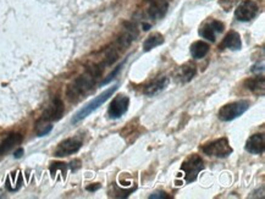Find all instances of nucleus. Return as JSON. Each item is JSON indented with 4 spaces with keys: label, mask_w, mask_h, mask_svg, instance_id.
<instances>
[{
    "label": "nucleus",
    "mask_w": 265,
    "mask_h": 199,
    "mask_svg": "<svg viewBox=\"0 0 265 199\" xmlns=\"http://www.w3.org/2000/svg\"><path fill=\"white\" fill-rule=\"evenodd\" d=\"M104 65L103 63L96 64L86 70V72L73 80L66 89V97L70 101H79L80 99L84 98V96L89 93L96 86L98 78L103 73Z\"/></svg>",
    "instance_id": "obj_1"
},
{
    "label": "nucleus",
    "mask_w": 265,
    "mask_h": 199,
    "mask_svg": "<svg viewBox=\"0 0 265 199\" xmlns=\"http://www.w3.org/2000/svg\"><path fill=\"white\" fill-rule=\"evenodd\" d=\"M117 88H119L117 84H114V86L109 87L106 91H104L103 93L99 94L98 97H96L93 100H91L88 104H86L83 108L80 109V110L75 114V116L72 117V124H77V122L82 121L83 118H86L88 115H91V114L93 113V111H96L99 106L103 105V104L117 91Z\"/></svg>",
    "instance_id": "obj_2"
},
{
    "label": "nucleus",
    "mask_w": 265,
    "mask_h": 199,
    "mask_svg": "<svg viewBox=\"0 0 265 199\" xmlns=\"http://www.w3.org/2000/svg\"><path fill=\"white\" fill-rule=\"evenodd\" d=\"M250 108V103L248 100H237L232 101V103L225 104L224 106H221L217 113V116L221 121L229 122L232 121L235 118L240 117L241 115L246 113L248 109Z\"/></svg>",
    "instance_id": "obj_3"
},
{
    "label": "nucleus",
    "mask_w": 265,
    "mask_h": 199,
    "mask_svg": "<svg viewBox=\"0 0 265 199\" xmlns=\"http://www.w3.org/2000/svg\"><path fill=\"white\" fill-rule=\"evenodd\" d=\"M204 169V163L203 159L197 154H192V155L187 156L184 159V162L181 165V171L183 174L184 180L187 183L189 182H195L197 180L198 175L202 170Z\"/></svg>",
    "instance_id": "obj_4"
},
{
    "label": "nucleus",
    "mask_w": 265,
    "mask_h": 199,
    "mask_svg": "<svg viewBox=\"0 0 265 199\" xmlns=\"http://www.w3.org/2000/svg\"><path fill=\"white\" fill-rule=\"evenodd\" d=\"M202 151L208 156H213V158H227L231 155L233 151L232 147L230 146V142L226 137L215 139V141L209 142V143L204 144L202 147Z\"/></svg>",
    "instance_id": "obj_5"
},
{
    "label": "nucleus",
    "mask_w": 265,
    "mask_h": 199,
    "mask_svg": "<svg viewBox=\"0 0 265 199\" xmlns=\"http://www.w3.org/2000/svg\"><path fill=\"white\" fill-rule=\"evenodd\" d=\"M259 13L258 4L253 0H245L235 10V17L241 22H249Z\"/></svg>",
    "instance_id": "obj_6"
},
{
    "label": "nucleus",
    "mask_w": 265,
    "mask_h": 199,
    "mask_svg": "<svg viewBox=\"0 0 265 199\" xmlns=\"http://www.w3.org/2000/svg\"><path fill=\"white\" fill-rule=\"evenodd\" d=\"M82 147V139L80 137H71L66 138L58 146V148L54 151V156L56 158H64V156L72 155L77 153Z\"/></svg>",
    "instance_id": "obj_7"
},
{
    "label": "nucleus",
    "mask_w": 265,
    "mask_h": 199,
    "mask_svg": "<svg viewBox=\"0 0 265 199\" xmlns=\"http://www.w3.org/2000/svg\"><path fill=\"white\" fill-rule=\"evenodd\" d=\"M130 105V98L125 94H119L111 100L108 108V116L110 118H120L126 114Z\"/></svg>",
    "instance_id": "obj_8"
},
{
    "label": "nucleus",
    "mask_w": 265,
    "mask_h": 199,
    "mask_svg": "<svg viewBox=\"0 0 265 199\" xmlns=\"http://www.w3.org/2000/svg\"><path fill=\"white\" fill-rule=\"evenodd\" d=\"M225 25L219 20H210L208 22H205L202 27L199 28L198 33L202 38L207 39L209 42H215L216 41V35L220 33L224 32Z\"/></svg>",
    "instance_id": "obj_9"
},
{
    "label": "nucleus",
    "mask_w": 265,
    "mask_h": 199,
    "mask_svg": "<svg viewBox=\"0 0 265 199\" xmlns=\"http://www.w3.org/2000/svg\"><path fill=\"white\" fill-rule=\"evenodd\" d=\"M64 111H65V106H64L63 100L60 98H54L50 105L44 110L43 115H42V121L43 122H53L58 121L63 117Z\"/></svg>",
    "instance_id": "obj_10"
},
{
    "label": "nucleus",
    "mask_w": 265,
    "mask_h": 199,
    "mask_svg": "<svg viewBox=\"0 0 265 199\" xmlns=\"http://www.w3.org/2000/svg\"><path fill=\"white\" fill-rule=\"evenodd\" d=\"M138 37V30H137L136 25L131 22H125V30L124 33L117 38L116 46L120 49H125L127 47L131 46L132 42H134Z\"/></svg>",
    "instance_id": "obj_11"
},
{
    "label": "nucleus",
    "mask_w": 265,
    "mask_h": 199,
    "mask_svg": "<svg viewBox=\"0 0 265 199\" xmlns=\"http://www.w3.org/2000/svg\"><path fill=\"white\" fill-rule=\"evenodd\" d=\"M169 3L166 0H150V5L147 10V15L151 20H160L166 14Z\"/></svg>",
    "instance_id": "obj_12"
},
{
    "label": "nucleus",
    "mask_w": 265,
    "mask_h": 199,
    "mask_svg": "<svg viewBox=\"0 0 265 199\" xmlns=\"http://www.w3.org/2000/svg\"><path fill=\"white\" fill-rule=\"evenodd\" d=\"M241 48H242L241 35L240 33L236 32V31H230V32L227 33L219 46L220 50H224V49H229V50H240Z\"/></svg>",
    "instance_id": "obj_13"
},
{
    "label": "nucleus",
    "mask_w": 265,
    "mask_h": 199,
    "mask_svg": "<svg viewBox=\"0 0 265 199\" xmlns=\"http://www.w3.org/2000/svg\"><path fill=\"white\" fill-rule=\"evenodd\" d=\"M169 84V78L165 77V76H162V77H158L153 81L149 82L148 84L144 86L143 93L148 97H154L157 94H159L160 92L164 91L165 88Z\"/></svg>",
    "instance_id": "obj_14"
},
{
    "label": "nucleus",
    "mask_w": 265,
    "mask_h": 199,
    "mask_svg": "<svg viewBox=\"0 0 265 199\" xmlns=\"http://www.w3.org/2000/svg\"><path fill=\"white\" fill-rule=\"evenodd\" d=\"M246 150L250 154H263L265 150L264 133H255L246 142Z\"/></svg>",
    "instance_id": "obj_15"
},
{
    "label": "nucleus",
    "mask_w": 265,
    "mask_h": 199,
    "mask_svg": "<svg viewBox=\"0 0 265 199\" xmlns=\"http://www.w3.org/2000/svg\"><path fill=\"white\" fill-rule=\"evenodd\" d=\"M246 89L257 96H264L265 89V78L263 76H255V77L247 78L243 83Z\"/></svg>",
    "instance_id": "obj_16"
},
{
    "label": "nucleus",
    "mask_w": 265,
    "mask_h": 199,
    "mask_svg": "<svg viewBox=\"0 0 265 199\" xmlns=\"http://www.w3.org/2000/svg\"><path fill=\"white\" fill-rule=\"evenodd\" d=\"M22 134L21 133H10L1 143H0V155H5L11 149L17 147L18 144L22 143Z\"/></svg>",
    "instance_id": "obj_17"
},
{
    "label": "nucleus",
    "mask_w": 265,
    "mask_h": 199,
    "mask_svg": "<svg viewBox=\"0 0 265 199\" xmlns=\"http://www.w3.org/2000/svg\"><path fill=\"white\" fill-rule=\"evenodd\" d=\"M197 73V66L193 63H184L183 65L180 66L179 72H177L176 77L179 78V81L182 83H187L192 80Z\"/></svg>",
    "instance_id": "obj_18"
},
{
    "label": "nucleus",
    "mask_w": 265,
    "mask_h": 199,
    "mask_svg": "<svg viewBox=\"0 0 265 199\" xmlns=\"http://www.w3.org/2000/svg\"><path fill=\"white\" fill-rule=\"evenodd\" d=\"M164 35L160 34L159 32H154L149 34L148 37L146 38V41L143 43V50L144 51H150L151 49L157 48V47L162 46L164 43Z\"/></svg>",
    "instance_id": "obj_19"
},
{
    "label": "nucleus",
    "mask_w": 265,
    "mask_h": 199,
    "mask_svg": "<svg viewBox=\"0 0 265 199\" xmlns=\"http://www.w3.org/2000/svg\"><path fill=\"white\" fill-rule=\"evenodd\" d=\"M210 50L209 44L205 43L203 41H197L195 43H192L189 51H191V55L193 59H203Z\"/></svg>",
    "instance_id": "obj_20"
},
{
    "label": "nucleus",
    "mask_w": 265,
    "mask_h": 199,
    "mask_svg": "<svg viewBox=\"0 0 265 199\" xmlns=\"http://www.w3.org/2000/svg\"><path fill=\"white\" fill-rule=\"evenodd\" d=\"M66 171H67V166H66V164H64V163H54V164H51L50 174L51 176H53V179H56L58 175H61V176L65 179Z\"/></svg>",
    "instance_id": "obj_21"
},
{
    "label": "nucleus",
    "mask_w": 265,
    "mask_h": 199,
    "mask_svg": "<svg viewBox=\"0 0 265 199\" xmlns=\"http://www.w3.org/2000/svg\"><path fill=\"white\" fill-rule=\"evenodd\" d=\"M238 1H240V0H220L219 4L225 11H230Z\"/></svg>",
    "instance_id": "obj_22"
},
{
    "label": "nucleus",
    "mask_w": 265,
    "mask_h": 199,
    "mask_svg": "<svg viewBox=\"0 0 265 199\" xmlns=\"http://www.w3.org/2000/svg\"><path fill=\"white\" fill-rule=\"evenodd\" d=\"M53 130V126L50 124L46 125V126H41V129H37V136L38 137H44L48 133H50V131Z\"/></svg>",
    "instance_id": "obj_23"
},
{
    "label": "nucleus",
    "mask_w": 265,
    "mask_h": 199,
    "mask_svg": "<svg viewBox=\"0 0 265 199\" xmlns=\"http://www.w3.org/2000/svg\"><path fill=\"white\" fill-rule=\"evenodd\" d=\"M149 199H170V196L166 193V192H154L149 196Z\"/></svg>",
    "instance_id": "obj_24"
},
{
    "label": "nucleus",
    "mask_w": 265,
    "mask_h": 199,
    "mask_svg": "<svg viewBox=\"0 0 265 199\" xmlns=\"http://www.w3.org/2000/svg\"><path fill=\"white\" fill-rule=\"evenodd\" d=\"M121 67H122V65H120V66H117L116 68H115V70H114V72H111L110 75H109V77L106 78L105 81L103 82V84H106V83H109V82L111 81V80H113V78H115V76L117 75V73H119V71L121 70Z\"/></svg>",
    "instance_id": "obj_25"
},
{
    "label": "nucleus",
    "mask_w": 265,
    "mask_h": 199,
    "mask_svg": "<svg viewBox=\"0 0 265 199\" xmlns=\"http://www.w3.org/2000/svg\"><path fill=\"white\" fill-rule=\"evenodd\" d=\"M22 155H23V149L22 148H18L17 150L14 153V158H15V159H20Z\"/></svg>",
    "instance_id": "obj_26"
},
{
    "label": "nucleus",
    "mask_w": 265,
    "mask_h": 199,
    "mask_svg": "<svg viewBox=\"0 0 265 199\" xmlns=\"http://www.w3.org/2000/svg\"><path fill=\"white\" fill-rule=\"evenodd\" d=\"M99 188H100V184L96 183V186H88V187H87V191L94 192V191H97V189H99Z\"/></svg>",
    "instance_id": "obj_27"
}]
</instances>
